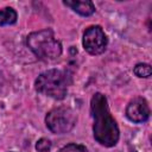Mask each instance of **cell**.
Here are the masks:
<instances>
[{"mask_svg":"<svg viewBox=\"0 0 152 152\" xmlns=\"http://www.w3.org/2000/svg\"><path fill=\"white\" fill-rule=\"evenodd\" d=\"M77 121L75 112L66 106H59L51 109L45 118L46 127L55 134H64L70 132Z\"/></svg>","mask_w":152,"mask_h":152,"instance_id":"obj_4","label":"cell"},{"mask_svg":"<svg viewBox=\"0 0 152 152\" xmlns=\"http://www.w3.org/2000/svg\"><path fill=\"white\" fill-rule=\"evenodd\" d=\"M27 45L31 51L44 61L56 59L62 53V44L53 36L52 30L45 28L32 32L27 36Z\"/></svg>","mask_w":152,"mask_h":152,"instance_id":"obj_2","label":"cell"},{"mask_svg":"<svg viewBox=\"0 0 152 152\" xmlns=\"http://www.w3.org/2000/svg\"><path fill=\"white\" fill-rule=\"evenodd\" d=\"M63 2L64 5L69 6L72 11L83 17H89L95 12V6L89 0H66Z\"/></svg>","mask_w":152,"mask_h":152,"instance_id":"obj_7","label":"cell"},{"mask_svg":"<svg viewBox=\"0 0 152 152\" xmlns=\"http://www.w3.org/2000/svg\"><path fill=\"white\" fill-rule=\"evenodd\" d=\"M126 116L135 124L145 122L150 116V107L147 101L144 97H135L129 101L126 107Z\"/></svg>","mask_w":152,"mask_h":152,"instance_id":"obj_6","label":"cell"},{"mask_svg":"<svg viewBox=\"0 0 152 152\" xmlns=\"http://www.w3.org/2000/svg\"><path fill=\"white\" fill-rule=\"evenodd\" d=\"M36 90L56 100H62L65 97L68 91V80L66 75L57 69H50L42 72L36 82Z\"/></svg>","mask_w":152,"mask_h":152,"instance_id":"obj_3","label":"cell"},{"mask_svg":"<svg viewBox=\"0 0 152 152\" xmlns=\"http://www.w3.org/2000/svg\"><path fill=\"white\" fill-rule=\"evenodd\" d=\"M51 148V141L46 138H42L36 144V150L38 152H49Z\"/></svg>","mask_w":152,"mask_h":152,"instance_id":"obj_10","label":"cell"},{"mask_svg":"<svg viewBox=\"0 0 152 152\" xmlns=\"http://www.w3.org/2000/svg\"><path fill=\"white\" fill-rule=\"evenodd\" d=\"M133 71H134V74L138 77H150L151 74H152L151 65L147 64V63H139V64H137L134 66Z\"/></svg>","mask_w":152,"mask_h":152,"instance_id":"obj_9","label":"cell"},{"mask_svg":"<svg viewBox=\"0 0 152 152\" xmlns=\"http://www.w3.org/2000/svg\"><path fill=\"white\" fill-rule=\"evenodd\" d=\"M90 110L94 119L93 132L95 140L106 147L114 146L119 140V127L109 112L108 102L103 94L96 93L93 95Z\"/></svg>","mask_w":152,"mask_h":152,"instance_id":"obj_1","label":"cell"},{"mask_svg":"<svg viewBox=\"0 0 152 152\" xmlns=\"http://www.w3.org/2000/svg\"><path fill=\"white\" fill-rule=\"evenodd\" d=\"M59 152H88L83 145L78 144H69L59 150Z\"/></svg>","mask_w":152,"mask_h":152,"instance_id":"obj_11","label":"cell"},{"mask_svg":"<svg viewBox=\"0 0 152 152\" xmlns=\"http://www.w3.org/2000/svg\"><path fill=\"white\" fill-rule=\"evenodd\" d=\"M17 21V12L12 7H5L0 10V26L12 25Z\"/></svg>","mask_w":152,"mask_h":152,"instance_id":"obj_8","label":"cell"},{"mask_svg":"<svg viewBox=\"0 0 152 152\" xmlns=\"http://www.w3.org/2000/svg\"><path fill=\"white\" fill-rule=\"evenodd\" d=\"M83 48L90 55H100L107 48V37L101 26H90L84 31L83 34Z\"/></svg>","mask_w":152,"mask_h":152,"instance_id":"obj_5","label":"cell"}]
</instances>
